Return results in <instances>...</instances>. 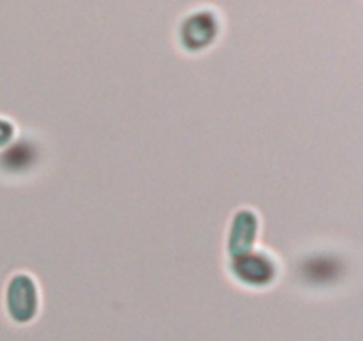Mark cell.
Here are the masks:
<instances>
[{
	"label": "cell",
	"mask_w": 363,
	"mask_h": 341,
	"mask_svg": "<svg viewBox=\"0 0 363 341\" xmlns=\"http://www.w3.org/2000/svg\"><path fill=\"white\" fill-rule=\"evenodd\" d=\"M6 311L14 323H28L39 311V290L28 274L18 272L6 288Z\"/></svg>",
	"instance_id": "cell-1"
},
{
	"label": "cell",
	"mask_w": 363,
	"mask_h": 341,
	"mask_svg": "<svg viewBox=\"0 0 363 341\" xmlns=\"http://www.w3.org/2000/svg\"><path fill=\"white\" fill-rule=\"evenodd\" d=\"M233 272L238 279L250 286L268 284L277 274V263L268 252L250 251L233 256Z\"/></svg>",
	"instance_id": "cell-2"
},
{
	"label": "cell",
	"mask_w": 363,
	"mask_h": 341,
	"mask_svg": "<svg viewBox=\"0 0 363 341\" xmlns=\"http://www.w3.org/2000/svg\"><path fill=\"white\" fill-rule=\"evenodd\" d=\"M220 28L218 16L208 9L195 11L184 18L181 25V43L188 50H201L211 45Z\"/></svg>",
	"instance_id": "cell-3"
},
{
	"label": "cell",
	"mask_w": 363,
	"mask_h": 341,
	"mask_svg": "<svg viewBox=\"0 0 363 341\" xmlns=\"http://www.w3.org/2000/svg\"><path fill=\"white\" fill-rule=\"evenodd\" d=\"M257 215L252 210H240L234 215L229 233V249L233 256L250 251L257 234Z\"/></svg>",
	"instance_id": "cell-4"
},
{
	"label": "cell",
	"mask_w": 363,
	"mask_h": 341,
	"mask_svg": "<svg viewBox=\"0 0 363 341\" xmlns=\"http://www.w3.org/2000/svg\"><path fill=\"white\" fill-rule=\"evenodd\" d=\"M14 137V124L6 117H0V148L9 144Z\"/></svg>",
	"instance_id": "cell-5"
}]
</instances>
